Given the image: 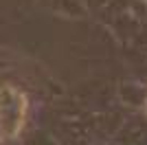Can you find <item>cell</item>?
<instances>
[{
  "mask_svg": "<svg viewBox=\"0 0 147 145\" xmlns=\"http://www.w3.org/2000/svg\"><path fill=\"white\" fill-rule=\"evenodd\" d=\"M26 117V99L11 86L0 90V141L13 139Z\"/></svg>",
  "mask_w": 147,
  "mask_h": 145,
  "instance_id": "1",
  "label": "cell"
}]
</instances>
